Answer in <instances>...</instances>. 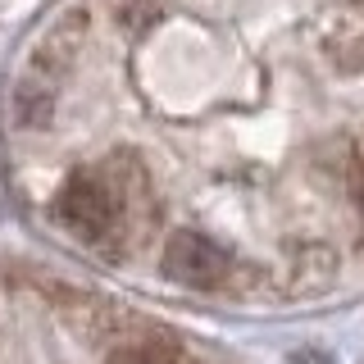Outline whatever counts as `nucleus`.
Returning <instances> with one entry per match:
<instances>
[{"instance_id":"nucleus-1","label":"nucleus","mask_w":364,"mask_h":364,"mask_svg":"<svg viewBox=\"0 0 364 364\" xmlns=\"http://www.w3.org/2000/svg\"><path fill=\"white\" fill-rule=\"evenodd\" d=\"M228 269H232L228 250L210 232H200V228H182L164 246V273L173 282H182V287H200V291L223 287Z\"/></svg>"},{"instance_id":"nucleus-2","label":"nucleus","mask_w":364,"mask_h":364,"mask_svg":"<svg viewBox=\"0 0 364 364\" xmlns=\"http://www.w3.org/2000/svg\"><path fill=\"white\" fill-rule=\"evenodd\" d=\"M360 210H364V187H360Z\"/></svg>"}]
</instances>
